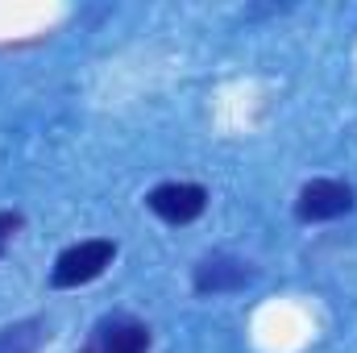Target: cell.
Here are the masks:
<instances>
[{"instance_id":"cell-1","label":"cell","mask_w":357,"mask_h":353,"mask_svg":"<svg viewBox=\"0 0 357 353\" xmlns=\"http://www.w3.org/2000/svg\"><path fill=\"white\" fill-rule=\"evenodd\" d=\"M116 258V241H108V237H91V241H79V246H71V250H63L59 254V262L50 270V283L54 287H84L91 278H100L108 266Z\"/></svg>"},{"instance_id":"cell-6","label":"cell","mask_w":357,"mask_h":353,"mask_svg":"<svg viewBox=\"0 0 357 353\" xmlns=\"http://www.w3.org/2000/svg\"><path fill=\"white\" fill-rule=\"evenodd\" d=\"M46 345V324L42 320H17L0 329V353H38Z\"/></svg>"},{"instance_id":"cell-8","label":"cell","mask_w":357,"mask_h":353,"mask_svg":"<svg viewBox=\"0 0 357 353\" xmlns=\"http://www.w3.org/2000/svg\"><path fill=\"white\" fill-rule=\"evenodd\" d=\"M0 254H4V246H0Z\"/></svg>"},{"instance_id":"cell-2","label":"cell","mask_w":357,"mask_h":353,"mask_svg":"<svg viewBox=\"0 0 357 353\" xmlns=\"http://www.w3.org/2000/svg\"><path fill=\"white\" fill-rule=\"evenodd\" d=\"M354 208V187L341 183V179H312L299 200H295V216L316 225V220H337Z\"/></svg>"},{"instance_id":"cell-4","label":"cell","mask_w":357,"mask_h":353,"mask_svg":"<svg viewBox=\"0 0 357 353\" xmlns=\"http://www.w3.org/2000/svg\"><path fill=\"white\" fill-rule=\"evenodd\" d=\"M250 278H254V266L241 262V258H229V254H212L195 266V291H204V295L241 291Z\"/></svg>"},{"instance_id":"cell-5","label":"cell","mask_w":357,"mask_h":353,"mask_svg":"<svg viewBox=\"0 0 357 353\" xmlns=\"http://www.w3.org/2000/svg\"><path fill=\"white\" fill-rule=\"evenodd\" d=\"M150 329L137 324V320H112V324H100L96 333V345L91 353H150Z\"/></svg>"},{"instance_id":"cell-3","label":"cell","mask_w":357,"mask_h":353,"mask_svg":"<svg viewBox=\"0 0 357 353\" xmlns=\"http://www.w3.org/2000/svg\"><path fill=\"white\" fill-rule=\"evenodd\" d=\"M150 212L162 216L167 225H191L195 216H204L208 208V191L199 183H162L146 195Z\"/></svg>"},{"instance_id":"cell-7","label":"cell","mask_w":357,"mask_h":353,"mask_svg":"<svg viewBox=\"0 0 357 353\" xmlns=\"http://www.w3.org/2000/svg\"><path fill=\"white\" fill-rule=\"evenodd\" d=\"M17 229H21V212H0V237H8Z\"/></svg>"}]
</instances>
